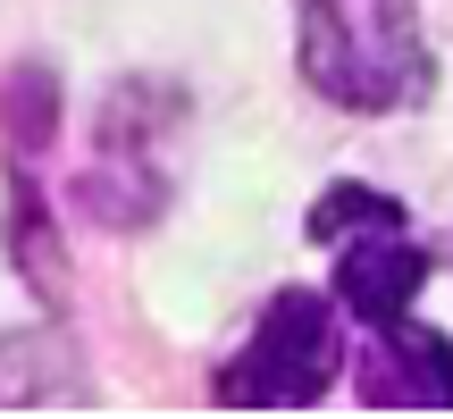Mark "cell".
Segmentation results:
<instances>
[{
    "instance_id": "6da1fadb",
    "label": "cell",
    "mask_w": 453,
    "mask_h": 419,
    "mask_svg": "<svg viewBox=\"0 0 453 419\" xmlns=\"http://www.w3.org/2000/svg\"><path fill=\"white\" fill-rule=\"evenodd\" d=\"M294 50H303L311 93H327L353 118L420 110L437 67H428L420 0H294Z\"/></svg>"
},
{
    "instance_id": "7a4b0ae2",
    "label": "cell",
    "mask_w": 453,
    "mask_h": 419,
    "mask_svg": "<svg viewBox=\"0 0 453 419\" xmlns=\"http://www.w3.org/2000/svg\"><path fill=\"white\" fill-rule=\"evenodd\" d=\"M344 353H336V302L311 286H286L269 310L252 319V336L226 353L219 369V403L226 411H303L336 386Z\"/></svg>"
},
{
    "instance_id": "3957f363",
    "label": "cell",
    "mask_w": 453,
    "mask_h": 419,
    "mask_svg": "<svg viewBox=\"0 0 453 419\" xmlns=\"http://www.w3.org/2000/svg\"><path fill=\"white\" fill-rule=\"evenodd\" d=\"M353 394L370 411H453V336L420 319L370 327V344L353 361Z\"/></svg>"
},
{
    "instance_id": "277c9868",
    "label": "cell",
    "mask_w": 453,
    "mask_h": 419,
    "mask_svg": "<svg viewBox=\"0 0 453 419\" xmlns=\"http://www.w3.org/2000/svg\"><path fill=\"white\" fill-rule=\"evenodd\" d=\"M428 286V252L411 243V226H361L336 243V310L361 327H395L411 319Z\"/></svg>"
},
{
    "instance_id": "5b68a950",
    "label": "cell",
    "mask_w": 453,
    "mask_h": 419,
    "mask_svg": "<svg viewBox=\"0 0 453 419\" xmlns=\"http://www.w3.org/2000/svg\"><path fill=\"white\" fill-rule=\"evenodd\" d=\"M361 226H411V218H403V202H395V194L353 185V177L327 185V194L311 202V235H319V243H344V235H361Z\"/></svg>"
},
{
    "instance_id": "8992f818",
    "label": "cell",
    "mask_w": 453,
    "mask_h": 419,
    "mask_svg": "<svg viewBox=\"0 0 453 419\" xmlns=\"http://www.w3.org/2000/svg\"><path fill=\"white\" fill-rule=\"evenodd\" d=\"M9 93H17V101H9V110H17V134H26V151H34V143L50 134V118H59V110H50V76H42V67H26Z\"/></svg>"
}]
</instances>
